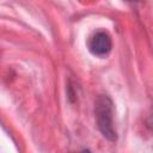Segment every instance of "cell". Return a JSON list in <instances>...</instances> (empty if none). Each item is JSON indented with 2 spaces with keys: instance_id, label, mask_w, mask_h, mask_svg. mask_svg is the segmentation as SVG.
<instances>
[{
  "instance_id": "cell-1",
  "label": "cell",
  "mask_w": 153,
  "mask_h": 153,
  "mask_svg": "<svg viewBox=\"0 0 153 153\" xmlns=\"http://www.w3.org/2000/svg\"><path fill=\"white\" fill-rule=\"evenodd\" d=\"M94 117L102 135L111 142L116 141L117 133L114 126V103L108 94H99L96 98Z\"/></svg>"
},
{
  "instance_id": "cell-2",
  "label": "cell",
  "mask_w": 153,
  "mask_h": 153,
  "mask_svg": "<svg viewBox=\"0 0 153 153\" xmlns=\"http://www.w3.org/2000/svg\"><path fill=\"white\" fill-rule=\"evenodd\" d=\"M112 48V41L108 32L98 31L88 41V50L96 56H106Z\"/></svg>"
},
{
  "instance_id": "cell-3",
  "label": "cell",
  "mask_w": 153,
  "mask_h": 153,
  "mask_svg": "<svg viewBox=\"0 0 153 153\" xmlns=\"http://www.w3.org/2000/svg\"><path fill=\"white\" fill-rule=\"evenodd\" d=\"M129 1H139V0H129Z\"/></svg>"
}]
</instances>
